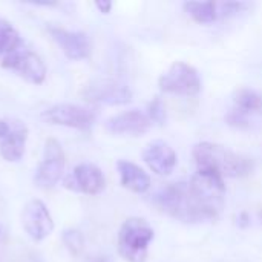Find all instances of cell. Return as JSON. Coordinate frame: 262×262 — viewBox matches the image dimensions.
Wrapping results in <instances>:
<instances>
[{
	"mask_svg": "<svg viewBox=\"0 0 262 262\" xmlns=\"http://www.w3.org/2000/svg\"><path fill=\"white\" fill-rule=\"evenodd\" d=\"M2 68L15 72L31 84H41L46 78V66L38 54L28 49H15L2 58Z\"/></svg>",
	"mask_w": 262,
	"mask_h": 262,
	"instance_id": "ba28073f",
	"label": "cell"
},
{
	"mask_svg": "<svg viewBox=\"0 0 262 262\" xmlns=\"http://www.w3.org/2000/svg\"><path fill=\"white\" fill-rule=\"evenodd\" d=\"M95 6H97L103 14H107V12L111 11V8H112V3H111V2H97Z\"/></svg>",
	"mask_w": 262,
	"mask_h": 262,
	"instance_id": "cb8c5ba5",
	"label": "cell"
},
{
	"mask_svg": "<svg viewBox=\"0 0 262 262\" xmlns=\"http://www.w3.org/2000/svg\"><path fill=\"white\" fill-rule=\"evenodd\" d=\"M198 169L213 170L223 178H244L253 173L255 161L243 154H236L221 144L203 141L192 150Z\"/></svg>",
	"mask_w": 262,
	"mask_h": 262,
	"instance_id": "6da1fadb",
	"label": "cell"
},
{
	"mask_svg": "<svg viewBox=\"0 0 262 262\" xmlns=\"http://www.w3.org/2000/svg\"><path fill=\"white\" fill-rule=\"evenodd\" d=\"M20 35L17 29L6 20L0 18V55H8L20 48Z\"/></svg>",
	"mask_w": 262,
	"mask_h": 262,
	"instance_id": "d6986e66",
	"label": "cell"
},
{
	"mask_svg": "<svg viewBox=\"0 0 262 262\" xmlns=\"http://www.w3.org/2000/svg\"><path fill=\"white\" fill-rule=\"evenodd\" d=\"M235 104L236 109L241 111L243 114H250V112H262V95L258 94L253 89H239L235 95Z\"/></svg>",
	"mask_w": 262,
	"mask_h": 262,
	"instance_id": "ac0fdd59",
	"label": "cell"
},
{
	"mask_svg": "<svg viewBox=\"0 0 262 262\" xmlns=\"http://www.w3.org/2000/svg\"><path fill=\"white\" fill-rule=\"evenodd\" d=\"M83 95L91 103H100L109 106L127 104L132 100V92L129 86L115 80L94 81L83 91Z\"/></svg>",
	"mask_w": 262,
	"mask_h": 262,
	"instance_id": "8fae6325",
	"label": "cell"
},
{
	"mask_svg": "<svg viewBox=\"0 0 262 262\" xmlns=\"http://www.w3.org/2000/svg\"><path fill=\"white\" fill-rule=\"evenodd\" d=\"M143 160L157 175H169L177 166V152L164 141H152L143 150Z\"/></svg>",
	"mask_w": 262,
	"mask_h": 262,
	"instance_id": "5bb4252c",
	"label": "cell"
},
{
	"mask_svg": "<svg viewBox=\"0 0 262 262\" xmlns=\"http://www.w3.org/2000/svg\"><path fill=\"white\" fill-rule=\"evenodd\" d=\"M189 189L204 216V221L216 218L224 204V178L213 170L198 169V172L189 181Z\"/></svg>",
	"mask_w": 262,
	"mask_h": 262,
	"instance_id": "7a4b0ae2",
	"label": "cell"
},
{
	"mask_svg": "<svg viewBox=\"0 0 262 262\" xmlns=\"http://www.w3.org/2000/svg\"><path fill=\"white\" fill-rule=\"evenodd\" d=\"M64 166H66V157L61 144L55 138H48L45 143L43 158L35 170V177H34L35 186L43 190L52 189L63 177Z\"/></svg>",
	"mask_w": 262,
	"mask_h": 262,
	"instance_id": "52a82bcc",
	"label": "cell"
},
{
	"mask_svg": "<svg viewBox=\"0 0 262 262\" xmlns=\"http://www.w3.org/2000/svg\"><path fill=\"white\" fill-rule=\"evenodd\" d=\"M63 186L68 190L86 193V195H98L106 187V178L100 167L92 163H80L63 178Z\"/></svg>",
	"mask_w": 262,
	"mask_h": 262,
	"instance_id": "9c48e42d",
	"label": "cell"
},
{
	"mask_svg": "<svg viewBox=\"0 0 262 262\" xmlns=\"http://www.w3.org/2000/svg\"><path fill=\"white\" fill-rule=\"evenodd\" d=\"M28 140V129L25 124L9 126V132L0 140V155L5 161L17 163L25 154V146Z\"/></svg>",
	"mask_w": 262,
	"mask_h": 262,
	"instance_id": "9a60e30c",
	"label": "cell"
},
{
	"mask_svg": "<svg viewBox=\"0 0 262 262\" xmlns=\"http://www.w3.org/2000/svg\"><path fill=\"white\" fill-rule=\"evenodd\" d=\"M41 120L48 124L64 126L77 130H89L95 123L94 111L72 103H60L49 106L41 112Z\"/></svg>",
	"mask_w": 262,
	"mask_h": 262,
	"instance_id": "8992f818",
	"label": "cell"
},
{
	"mask_svg": "<svg viewBox=\"0 0 262 262\" xmlns=\"http://www.w3.org/2000/svg\"><path fill=\"white\" fill-rule=\"evenodd\" d=\"M152 126L149 115L141 111L132 109L111 117L106 121V129L114 135H129L138 137L146 134Z\"/></svg>",
	"mask_w": 262,
	"mask_h": 262,
	"instance_id": "4fadbf2b",
	"label": "cell"
},
{
	"mask_svg": "<svg viewBox=\"0 0 262 262\" xmlns=\"http://www.w3.org/2000/svg\"><path fill=\"white\" fill-rule=\"evenodd\" d=\"M154 204L161 212L184 223L204 221V216L190 193L189 183H169L167 186L161 187L154 195Z\"/></svg>",
	"mask_w": 262,
	"mask_h": 262,
	"instance_id": "3957f363",
	"label": "cell"
},
{
	"mask_svg": "<svg viewBox=\"0 0 262 262\" xmlns=\"http://www.w3.org/2000/svg\"><path fill=\"white\" fill-rule=\"evenodd\" d=\"M21 226L26 235L34 241H43L48 238L54 230V221L52 216L40 200H31L28 201L21 209Z\"/></svg>",
	"mask_w": 262,
	"mask_h": 262,
	"instance_id": "30bf717a",
	"label": "cell"
},
{
	"mask_svg": "<svg viewBox=\"0 0 262 262\" xmlns=\"http://www.w3.org/2000/svg\"><path fill=\"white\" fill-rule=\"evenodd\" d=\"M149 118L157 124H163L166 121V107L160 97H155L154 101L149 104Z\"/></svg>",
	"mask_w": 262,
	"mask_h": 262,
	"instance_id": "44dd1931",
	"label": "cell"
},
{
	"mask_svg": "<svg viewBox=\"0 0 262 262\" xmlns=\"http://www.w3.org/2000/svg\"><path fill=\"white\" fill-rule=\"evenodd\" d=\"M158 86L164 94L181 97H195L201 91V78L198 71L184 61H175L160 77Z\"/></svg>",
	"mask_w": 262,
	"mask_h": 262,
	"instance_id": "5b68a950",
	"label": "cell"
},
{
	"mask_svg": "<svg viewBox=\"0 0 262 262\" xmlns=\"http://www.w3.org/2000/svg\"><path fill=\"white\" fill-rule=\"evenodd\" d=\"M48 31L52 40L60 46L66 58L77 61L86 60L91 55V41L84 32L68 31L61 26H49Z\"/></svg>",
	"mask_w": 262,
	"mask_h": 262,
	"instance_id": "7c38bea8",
	"label": "cell"
},
{
	"mask_svg": "<svg viewBox=\"0 0 262 262\" xmlns=\"http://www.w3.org/2000/svg\"><path fill=\"white\" fill-rule=\"evenodd\" d=\"M184 11L201 25L213 23L218 18V5L213 2H186Z\"/></svg>",
	"mask_w": 262,
	"mask_h": 262,
	"instance_id": "e0dca14e",
	"label": "cell"
},
{
	"mask_svg": "<svg viewBox=\"0 0 262 262\" xmlns=\"http://www.w3.org/2000/svg\"><path fill=\"white\" fill-rule=\"evenodd\" d=\"M117 170L120 175V183L123 187L134 193H146L150 189L149 175L135 163L120 160L117 163Z\"/></svg>",
	"mask_w": 262,
	"mask_h": 262,
	"instance_id": "2e32d148",
	"label": "cell"
},
{
	"mask_svg": "<svg viewBox=\"0 0 262 262\" xmlns=\"http://www.w3.org/2000/svg\"><path fill=\"white\" fill-rule=\"evenodd\" d=\"M9 132V123H6L5 120H0V140Z\"/></svg>",
	"mask_w": 262,
	"mask_h": 262,
	"instance_id": "d4e9b609",
	"label": "cell"
},
{
	"mask_svg": "<svg viewBox=\"0 0 262 262\" xmlns=\"http://www.w3.org/2000/svg\"><path fill=\"white\" fill-rule=\"evenodd\" d=\"M0 232H2V229H0Z\"/></svg>",
	"mask_w": 262,
	"mask_h": 262,
	"instance_id": "4316f807",
	"label": "cell"
},
{
	"mask_svg": "<svg viewBox=\"0 0 262 262\" xmlns=\"http://www.w3.org/2000/svg\"><path fill=\"white\" fill-rule=\"evenodd\" d=\"M154 229L143 218H127L118 232V253L127 262H146Z\"/></svg>",
	"mask_w": 262,
	"mask_h": 262,
	"instance_id": "277c9868",
	"label": "cell"
},
{
	"mask_svg": "<svg viewBox=\"0 0 262 262\" xmlns=\"http://www.w3.org/2000/svg\"><path fill=\"white\" fill-rule=\"evenodd\" d=\"M61 239H63L64 246L68 247V250L72 255H80L81 253V250L84 247V238L78 230H74V229L64 230L63 235H61Z\"/></svg>",
	"mask_w": 262,
	"mask_h": 262,
	"instance_id": "ffe728a7",
	"label": "cell"
},
{
	"mask_svg": "<svg viewBox=\"0 0 262 262\" xmlns=\"http://www.w3.org/2000/svg\"><path fill=\"white\" fill-rule=\"evenodd\" d=\"M94 262H107V259H104V258H98V259H95Z\"/></svg>",
	"mask_w": 262,
	"mask_h": 262,
	"instance_id": "484cf974",
	"label": "cell"
},
{
	"mask_svg": "<svg viewBox=\"0 0 262 262\" xmlns=\"http://www.w3.org/2000/svg\"><path fill=\"white\" fill-rule=\"evenodd\" d=\"M226 120H227V123H229L230 126H233V127H239V129H241V127H247V126H249L247 115L243 114V112L238 111V109L230 111V112L227 114Z\"/></svg>",
	"mask_w": 262,
	"mask_h": 262,
	"instance_id": "603a6c76",
	"label": "cell"
},
{
	"mask_svg": "<svg viewBox=\"0 0 262 262\" xmlns=\"http://www.w3.org/2000/svg\"><path fill=\"white\" fill-rule=\"evenodd\" d=\"M221 11H218V14H221L223 17H232V15H238L239 12L246 11L247 8H250L249 3L244 2H227L220 5Z\"/></svg>",
	"mask_w": 262,
	"mask_h": 262,
	"instance_id": "7402d4cb",
	"label": "cell"
}]
</instances>
